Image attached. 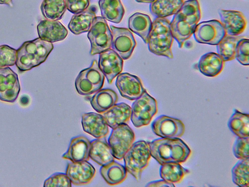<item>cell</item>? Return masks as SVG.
<instances>
[{
    "label": "cell",
    "mask_w": 249,
    "mask_h": 187,
    "mask_svg": "<svg viewBox=\"0 0 249 187\" xmlns=\"http://www.w3.org/2000/svg\"><path fill=\"white\" fill-rule=\"evenodd\" d=\"M138 2L140 3H151L154 1V0H135Z\"/></svg>",
    "instance_id": "b9f144b4"
},
{
    "label": "cell",
    "mask_w": 249,
    "mask_h": 187,
    "mask_svg": "<svg viewBox=\"0 0 249 187\" xmlns=\"http://www.w3.org/2000/svg\"><path fill=\"white\" fill-rule=\"evenodd\" d=\"M151 156L161 165L182 163L190 156L191 150L179 138H159L148 142Z\"/></svg>",
    "instance_id": "7a4b0ae2"
},
{
    "label": "cell",
    "mask_w": 249,
    "mask_h": 187,
    "mask_svg": "<svg viewBox=\"0 0 249 187\" xmlns=\"http://www.w3.org/2000/svg\"><path fill=\"white\" fill-rule=\"evenodd\" d=\"M96 173L94 167L88 161L71 162L67 165L66 174L71 184L85 185L89 184Z\"/></svg>",
    "instance_id": "2e32d148"
},
{
    "label": "cell",
    "mask_w": 249,
    "mask_h": 187,
    "mask_svg": "<svg viewBox=\"0 0 249 187\" xmlns=\"http://www.w3.org/2000/svg\"><path fill=\"white\" fill-rule=\"evenodd\" d=\"M99 6L102 17L109 21L120 23L124 14V9L120 0H99Z\"/></svg>",
    "instance_id": "f1b7e54d"
},
{
    "label": "cell",
    "mask_w": 249,
    "mask_h": 187,
    "mask_svg": "<svg viewBox=\"0 0 249 187\" xmlns=\"http://www.w3.org/2000/svg\"><path fill=\"white\" fill-rule=\"evenodd\" d=\"M135 140V134L127 124L112 129L107 142L115 158L121 160Z\"/></svg>",
    "instance_id": "9c48e42d"
},
{
    "label": "cell",
    "mask_w": 249,
    "mask_h": 187,
    "mask_svg": "<svg viewBox=\"0 0 249 187\" xmlns=\"http://www.w3.org/2000/svg\"><path fill=\"white\" fill-rule=\"evenodd\" d=\"M116 93L110 89H100L90 98L89 102L98 113H103L115 105L118 101Z\"/></svg>",
    "instance_id": "d4e9b609"
},
{
    "label": "cell",
    "mask_w": 249,
    "mask_h": 187,
    "mask_svg": "<svg viewBox=\"0 0 249 187\" xmlns=\"http://www.w3.org/2000/svg\"><path fill=\"white\" fill-rule=\"evenodd\" d=\"M81 124L83 131L96 138H104L109 132L108 126L103 116L98 113H84Z\"/></svg>",
    "instance_id": "ffe728a7"
},
{
    "label": "cell",
    "mask_w": 249,
    "mask_h": 187,
    "mask_svg": "<svg viewBox=\"0 0 249 187\" xmlns=\"http://www.w3.org/2000/svg\"><path fill=\"white\" fill-rule=\"evenodd\" d=\"M115 85L121 95L131 101L140 97L146 91L140 78L128 73L118 75Z\"/></svg>",
    "instance_id": "5bb4252c"
},
{
    "label": "cell",
    "mask_w": 249,
    "mask_h": 187,
    "mask_svg": "<svg viewBox=\"0 0 249 187\" xmlns=\"http://www.w3.org/2000/svg\"><path fill=\"white\" fill-rule=\"evenodd\" d=\"M193 34L198 43L216 45L226 35V33L220 21L212 19L197 24Z\"/></svg>",
    "instance_id": "30bf717a"
},
{
    "label": "cell",
    "mask_w": 249,
    "mask_h": 187,
    "mask_svg": "<svg viewBox=\"0 0 249 187\" xmlns=\"http://www.w3.org/2000/svg\"><path fill=\"white\" fill-rule=\"evenodd\" d=\"M37 30L40 39L51 43L64 40L68 34L67 29L60 22L47 19L39 22Z\"/></svg>",
    "instance_id": "ac0fdd59"
},
{
    "label": "cell",
    "mask_w": 249,
    "mask_h": 187,
    "mask_svg": "<svg viewBox=\"0 0 249 187\" xmlns=\"http://www.w3.org/2000/svg\"><path fill=\"white\" fill-rule=\"evenodd\" d=\"M98 67L109 84L119 75L123 68V59L112 49L99 54Z\"/></svg>",
    "instance_id": "9a60e30c"
},
{
    "label": "cell",
    "mask_w": 249,
    "mask_h": 187,
    "mask_svg": "<svg viewBox=\"0 0 249 187\" xmlns=\"http://www.w3.org/2000/svg\"><path fill=\"white\" fill-rule=\"evenodd\" d=\"M127 171L123 165L114 160L101 166L100 173L106 183L111 186L122 183L127 177Z\"/></svg>",
    "instance_id": "484cf974"
},
{
    "label": "cell",
    "mask_w": 249,
    "mask_h": 187,
    "mask_svg": "<svg viewBox=\"0 0 249 187\" xmlns=\"http://www.w3.org/2000/svg\"><path fill=\"white\" fill-rule=\"evenodd\" d=\"M152 25L150 17L145 14L137 12L128 19L129 30L140 37L147 43V38Z\"/></svg>",
    "instance_id": "4316f807"
},
{
    "label": "cell",
    "mask_w": 249,
    "mask_h": 187,
    "mask_svg": "<svg viewBox=\"0 0 249 187\" xmlns=\"http://www.w3.org/2000/svg\"><path fill=\"white\" fill-rule=\"evenodd\" d=\"M90 42V54H99L111 47L112 34L107 20L102 17H96L88 31Z\"/></svg>",
    "instance_id": "52a82bcc"
},
{
    "label": "cell",
    "mask_w": 249,
    "mask_h": 187,
    "mask_svg": "<svg viewBox=\"0 0 249 187\" xmlns=\"http://www.w3.org/2000/svg\"><path fill=\"white\" fill-rule=\"evenodd\" d=\"M201 18V10L198 0H185L180 9L174 15L170 22L171 30L178 47L194 34Z\"/></svg>",
    "instance_id": "6da1fadb"
},
{
    "label": "cell",
    "mask_w": 249,
    "mask_h": 187,
    "mask_svg": "<svg viewBox=\"0 0 249 187\" xmlns=\"http://www.w3.org/2000/svg\"><path fill=\"white\" fill-rule=\"evenodd\" d=\"M249 137H237L234 143L232 151L234 156L239 159L249 158Z\"/></svg>",
    "instance_id": "d590c367"
},
{
    "label": "cell",
    "mask_w": 249,
    "mask_h": 187,
    "mask_svg": "<svg viewBox=\"0 0 249 187\" xmlns=\"http://www.w3.org/2000/svg\"><path fill=\"white\" fill-rule=\"evenodd\" d=\"M66 9V0H43L40 6L44 17L53 20L60 19Z\"/></svg>",
    "instance_id": "1f68e13d"
},
{
    "label": "cell",
    "mask_w": 249,
    "mask_h": 187,
    "mask_svg": "<svg viewBox=\"0 0 249 187\" xmlns=\"http://www.w3.org/2000/svg\"><path fill=\"white\" fill-rule=\"evenodd\" d=\"M43 186L70 187L71 183L66 173L56 172L45 180Z\"/></svg>",
    "instance_id": "74e56055"
},
{
    "label": "cell",
    "mask_w": 249,
    "mask_h": 187,
    "mask_svg": "<svg viewBox=\"0 0 249 187\" xmlns=\"http://www.w3.org/2000/svg\"><path fill=\"white\" fill-rule=\"evenodd\" d=\"M105 75L99 69L97 61L93 60L91 65L82 70L76 77L75 87L82 95H89L101 89L104 83Z\"/></svg>",
    "instance_id": "8992f818"
},
{
    "label": "cell",
    "mask_w": 249,
    "mask_h": 187,
    "mask_svg": "<svg viewBox=\"0 0 249 187\" xmlns=\"http://www.w3.org/2000/svg\"><path fill=\"white\" fill-rule=\"evenodd\" d=\"M89 158L102 166L114 160L111 149L106 139L97 138L91 142Z\"/></svg>",
    "instance_id": "603a6c76"
},
{
    "label": "cell",
    "mask_w": 249,
    "mask_h": 187,
    "mask_svg": "<svg viewBox=\"0 0 249 187\" xmlns=\"http://www.w3.org/2000/svg\"><path fill=\"white\" fill-rule=\"evenodd\" d=\"M151 156L148 142L139 140L133 143L123 158L127 172L140 181Z\"/></svg>",
    "instance_id": "5b68a950"
},
{
    "label": "cell",
    "mask_w": 249,
    "mask_h": 187,
    "mask_svg": "<svg viewBox=\"0 0 249 187\" xmlns=\"http://www.w3.org/2000/svg\"><path fill=\"white\" fill-rule=\"evenodd\" d=\"M151 129L154 133L162 138H180L185 132L184 124L180 119L165 115L157 117L152 123Z\"/></svg>",
    "instance_id": "7c38bea8"
},
{
    "label": "cell",
    "mask_w": 249,
    "mask_h": 187,
    "mask_svg": "<svg viewBox=\"0 0 249 187\" xmlns=\"http://www.w3.org/2000/svg\"><path fill=\"white\" fill-rule=\"evenodd\" d=\"M228 127L237 137H249V114L234 109L228 120Z\"/></svg>",
    "instance_id": "f546056e"
},
{
    "label": "cell",
    "mask_w": 249,
    "mask_h": 187,
    "mask_svg": "<svg viewBox=\"0 0 249 187\" xmlns=\"http://www.w3.org/2000/svg\"><path fill=\"white\" fill-rule=\"evenodd\" d=\"M89 5V0H66L67 9L74 14L85 10Z\"/></svg>",
    "instance_id": "f35d334b"
},
{
    "label": "cell",
    "mask_w": 249,
    "mask_h": 187,
    "mask_svg": "<svg viewBox=\"0 0 249 187\" xmlns=\"http://www.w3.org/2000/svg\"><path fill=\"white\" fill-rule=\"evenodd\" d=\"M242 37L227 35L216 45L217 54L224 62L231 61L235 58V51L238 41Z\"/></svg>",
    "instance_id": "d6a6232c"
},
{
    "label": "cell",
    "mask_w": 249,
    "mask_h": 187,
    "mask_svg": "<svg viewBox=\"0 0 249 187\" xmlns=\"http://www.w3.org/2000/svg\"><path fill=\"white\" fill-rule=\"evenodd\" d=\"M190 171L178 163H168L160 165V175L162 179L170 183L180 182Z\"/></svg>",
    "instance_id": "4dcf8cb0"
},
{
    "label": "cell",
    "mask_w": 249,
    "mask_h": 187,
    "mask_svg": "<svg viewBox=\"0 0 249 187\" xmlns=\"http://www.w3.org/2000/svg\"><path fill=\"white\" fill-rule=\"evenodd\" d=\"M175 186L173 183H169L163 179L153 181L149 182L147 184L145 187H175Z\"/></svg>",
    "instance_id": "ab89813d"
},
{
    "label": "cell",
    "mask_w": 249,
    "mask_h": 187,
    "mask_svg": "<svg viewBox=\"0 0 249 187\" xmlns=\"http://www.w3.org/2000/svg\"><path fill=\"white\" fill-rule=\"evenodd\" d=\"M17 50L7 45H0V68H4L16 64Z\"/></svg>",
    "instance_id": "e575fe53"
},
{
    "label": "cell",
    "mask_w": 249,
    "mask_h": 187,
    "mask_svg": "<svg viewBox=\"0 0 249 187\" xmlns=\"http://www.w3.org/2000/svg\"><path fill=\"white\" fill-rule=\"evenodd\" d=\"M112 34L111 48L123 59H128L136 46V42L130 30L110 26Z\"/></svg>",
    "instance_id": "8fae6325"
},
{
    "label": "cell",
    "mask_w": 249,
    "mask_h": 187,
    "mask_svg": "<svg viewBox=\"0 0 249 187\" xmlns=\"http://www.w3.org/2000/svg\"><path fill=\"white\" fill-rule=\"evenodd\" d=\"M130 119L136 128L148 125L158 112L157 100L145 91L132 104Z\"/></svg>",
    "instance_id": "ba28073f"
},
{
    "label": "cell",
    "mask_w": 249,
    "mask_h": 187,
    "mask_svg": "<svg viewBox=\"0 0 249 187\" xmlns=\"http://www.w3.org/2000/svg\"><path fill=\"white\" fill-rule=\"evenodd\" d=\"M224 62L217 53L209 52L201 56L197 63V68L203 75L214 77L222 72Z\"/></svg>",
    "instance_id": "7402d4cb"
},
{
    "label": "cell",
    "mask_w": 249,
    "mask_h": 187,
    "mask_svg": "<svg viewBox=\"0 0 249 187\" xmlns=\"http://www.w3.org/2000/svg\"><path fill=\"white\" fill-rule=\"evenodd\" d=\"M96 17L94 9L91 7L88 8L80 13L73 15L68 24V28L71 32L76 35L87 32Z\"/></svg>",
    "instance_id": "cb8c5ba5"
},
{
    "label": "cell",
    "mask_w": 249,
    "mask_h": 187,
    "mask_svg": "<svg viewBox=\"0 0 249 187\" xmlns=\"http://www.w3.org/2000/svg\"><path fill=\"white\" fill-rule=\"evenodd\" d=\"M174 39L169 19L156 18L152 22L147 38L149 51L156 55L172 59V46Z\"/></svg>",
    "instance_id": "277c9868"
},
{
    "label": "cell",
    "mask_w": 249,
    "mask_h": 187,
    "mask_svg": "<svg viewBox=\"0 0 249 187\" xmlns=\"http://www.w3.org/2000/svg\"><path fill=\"white\" fill-rule=\"evenodd\" d=\"M219 15L227 35L238 36L245 30L247 20L241 12L221 9Z\"/></svg>",
    "instance_id": "e0dca14e"
},
{
    "label": "cell",
    "mask_w": 249,
    "mask_h": 187,
    "mask_svg": "<svg viewBox=\"0 0 249 187\" xmlns=\"http://www.w3.org/2000/svg\"><path fill=\"white\" fill-rule=\"evenodd\" d=\"M235 58L242 65H249V39L242 38L237 43Z\"/></svg>",
    "instance_id": "8d00e7d4"
},
{
    "label": "cell",
    "mask_w": 249,
    "mask_h": 187,
    "mask_svg": "<svg viewBox=\"0 0 249 187\" xmlns=\"http://www.w3.org/2000/svg\"><path fill=\"white\" fill-rule=\"evenodd\" d=\"M53 49V43L39 37L25 41L17 50L16 66L21 72L30 70L44 62Z\"/></svg>",
    "instance_id": "3957f363"
},
{
    "label": "cell",
    "mask_w": 249,
    "mask_h": 187,
    "mask_svg": "<svg viewBox=\"0 0 249 187\" xmlns=\"http://www.w3.org/2000/svg\"><path fill=\"white\" fill-rule=\"evenodd\" d=\"M232 180L241 187H249V158L238 161L231 169Z\"/></svg>",
    "instance_id": "836d02e7"
},
{
    "label": "cell",
    "mask_w": 249,
    "mask_h": 187,
    "mask_svg": "<svg viewBox=\"0 0 249 187\" xmlns=\"http://www.w3.org/2000/svg\"><path fill=\"white\" fill-rule=\"evenodd\" d=\"M20 90L17 74L9 67L0 68V100L6 102H14Z\"/></svg>",
    "instance_id": "4fadbf2b"
},
{
    "label": "cell",
    "mask_w": 249,
    "mask_h": 187,
    "mask_svg": "<svg viewBox=\"0 0 249 187\" xmlns=\"http://www.w3.org/2000/svg\"><path fill=\"white\" fill-rule=\"evenodd\" d=\"M91 142L86 136L80 135L71 139L68 148L62 158L72 162L88 161Z\"/></svg>",
    "instance_id": "d6986e66"
},
{
    "label": "cell",
    "mask_w": 249,
    "mask_h": 187,
    "mask_svg": "<svg viewBox=\"0 0 249 187\" xmlns=\"http://www.w3.org/2000/svg\"><path fill=\"white\" fill-rule=\"evenodd\" d=\"M131 107L126 103L115 104L107 111L102 113L108 127L113 129L118 126L126 124L130 119Z\"/></svg>",
    "instance_id": "44dd1931"
},
{
    "label": "cell",
    "mask_w": 249,
    "mask_h": 187,
    "mask_svg": "<svg viewBox=\"0 0 249 187\" xmlns=\"http://www.w3.org/2000/svg\"><path fill=\"white\" fill-rule=\"evenodd\" d=\"M0 4H5L12 7L13 5V0H0Z\"/></svg>",
    "instance_id": "60d3db41"
},
{
    "label": "cell",
    "mask_w": 249,
    "mask_h": 187,
    "mask_svg": "<svg viewBox=\"0 0 249 187\" xmlns=\"http://www.w3.org/2000/svg\"><path fill=\"white\" fill-rule=\"evenodd\" d=\"M185 0H154L149 6L150 12L156 18H166L174 15Z\"/></svg>",
    "instance_id": "83f0119b"
}]
</instances>
